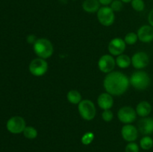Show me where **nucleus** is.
Here are the masks:
<instances>
[{
  "label": "nucleus",
  "instance_id": "nucleus-4",
  "mask_svg": "<svg viewBox=\"0 0 153 152\" xmlns=\"http://www.w3.org/2000/svg\"><path fill=\"white\" fill-rule=\"evenodd\" d=\"M78 110L79 114L83 119L86 121H91L95 118L96 107L94 102L91 100H82L78 104Z\"/></svg>",
  "mask_w": 153,
  "mask_h": 152
},
{
  "label": "nucleus",
  "instance_id": "nucleus-8",
  "mask_svg": "<svg viewBox=\"0 0 153 152\" xmlns=\"http://www.w3.org/2000/svg\"><path fill=\"white\" fill-rule=\"evenodd\" d=\"M137 113L136 110L129 106H124L121 107L117 112V118L122 123L131 124L136 119Z\"/></svg>",
  "mask_w": 153,
  "mask_h": 152
},
{
  "label": "nucleus",
  "instance_id": "nucleus-19",
  "mask_svg": "<svg viewBox=\"0 0 153 152\" xmlns=\"http://www.w3.org/2000/svg\"><path fill=\"white\" fill-rule=\"evenodd\" d=\"M67 98L69 102L73 104H79L82 100L81 93L76 89L69 91L67 95Z\"/></svg>",
  "mask_w": 153,
  "mask_h": 152
},
{
  "label": "nucleus",
  "instance_id": "nucleus-18",
  "mask_svg": "<svg viewBox=\"0 0 153 152\" xmlns=\"http://www.w3.org/2000/svg\"><path fill=\"white\" fill-rule=\"evenodd\" d=\"M131 63V59L129 56L126 55H122L117 56L116 58V64L117 66H119L121 69L128 68Z\"/></svg>",
  "mask_w": 153,
  "mask_h": 152
},
{
  "label": "nucleus",
  "instance_id": "nucleus-26",
  "mask_svg": "<svg viewBox=\"0 0 153 152\" xmlns=\"http://www.w3.org/2000/svg\"><path fill=\"white\" fill-rule=\"evenodd\" d=\"M102 119L106 122H109L113 119L114 114L111 110H105L102 113Z\"/></svg>",
  "mask_w": 153,
  "mask_h": 152
},
{
  "label": "nucleus",
  "instance_id": "nucleus-5",
  "mask_svg": "<svg viewBox=\"0 0 153 152\" xmlns=\"http://www.w3.org/2000/svg\"><path fill=\"white\" fill-rule=\"evenodd\" d=\"M48 67L49 66L46 60L37 58L31 61L28 69L32 75L40 77L46 74L48 70Z\"/></svg>",
  "mask_w": 153,
  "mask_h": 152
},
{
  "label": "nucleus",
  "instance_id": "nucleus-1",
  "mask_svg": "<svg viewBox=\"0 0 153 152\" xmlns=\"http://www.w3.org/2000/svg\"><path fill=\"white\" fill-rule=\"evenodd\" d=\"M129 78L120 72H111L105 76L103 86L106 92L112 96H119L125 93L129 86Z\"/></svg>",
  "mask_w": 153,
  "mask_h": 152
},
{
  "label": "nucleus",
  "instance_id": "nucleus-27",
  "mask_svg": "<svg viewBox=\"0 0 153 152\" xmlns=\"http://www.w3.org/2000/svg\"><path fill=\"white\" fill-rule=\"evenodd\" d=\"M126 152H139V147L137 143L131 142L128 143L125 148Z\"/></svg>",
  "mask_w": 153,
  "mask_h": 152
},
{
  "label": "nucleus",
  "instance_id": "nucleus-3",
  "mask_svg": "<svg viewBox=\"0 0 153 152\" xmlns=\"http://www.w3.org/2000/svg\"><path fill=\"white\" fill-rule=\"evenodd\" d=\"M150 77L144 71H136L131 75L129 83L134 89L137 90H144L149 86Z\"/></svg>",
  "mask_w": 153,
  "mask_h": 152
},
{
  "label": "nucleus",
  "instance_id": "nucleus-21",
  "mask_svg": "<svg viewBox=\"0 0 153 152\" xmlns=\"http://www.w3.org/2000/svg\"><path fill=\"white\" fill-rule=\"evenodd\" d=\"M22 133H23L24 137L29 139H34L37 137V131L34 127L26 126Z\"/></svg>",
  "mask_w": 153,
  "mask_h": 152
},
{
  "label": "nucleus",
  "instance_id": "nucleus-15",
  "mask_svg": "<svg viewBox=\"0 0 153 152\" xmlns=\"http://www.w3.org/2000/svg\"><path fill=\"white\" fill-rule=\"evenodd\" d=\"M97 104L102 110H110L114 104L113 97L108 92H103L99 95L97 98Z\"/></svg>",
  "mask_w": 153,
  "mask_h": 152
},
{
  "label": "nucleus",
  "instance_id": "nucleus-10",
  "mask_svg": "<svg viewBox=\"0 0 153 152\" xmlns=\"http://www.w3.org/2000/svg\"><path fill=\"white\" fill-rule=\"evenodd\" d=\"M126 43H125L124 40L117 37L111 40L108 49L111 55L119 56L123 54L124 51L126 50Z\"/></svg>",
  "mask_w": 153,
  "mask_h": 152
},
{
  "label": "nucleus",
  "instance_id": "nucleus-12",
  "mask_svg": "<svg viewBox=\"0 0 153 152\" xmlns=\"http://www.w3.org/2000/svg\"><path fill=\"white\" fill-rule=\"evenodd\" d=\"M121 135L124 140L131 142H134L137 139L138 131L134 125L131 124H126L123 126L121 130Z\"/></svg>",
  "mask_w": 153,
  "mask_h": 152
},
{
  "label": "nucleus",
  "instance_id": "nucleus-11",
  "mask_svg": "<svg viewBox=\"0 0 153 152\" xmlns=\"http://www.w3.org/2000/svg\"><path fill=\"white\" fill-rule=\"evenodd\" d=\"M131 64L137 69H141L147 66L149 63V55L144 52H136L131 57Z\"/></svg>",
  "mask_w": 153,
  "mask_h": 152
},
{
  "label": "nucleus",
  "instance_id": "nucleus-24",
  "mask_svg": "<svg viewBox=\"0 0 153 152\" xmlns=\"http://www.w3.org/2000/svg\"><path fill=\"white\" fill-rule=\"evenodd\" d=\"M94 139V134L92 132H87L82 136V142L85 145L91 144Z\"/></svg>",
  "mask_w": 153,
  "mask_h": 152
},
{
  "label": "nucleus",
  "instance_id": "nucleus-9",
  "mask_svg": "<svg viewBox=\"0 0 153 152\" xmlns=\"http://www.w3.org/2000/svg\"><path fill=\"white\" fill-rule=\"evenodd\" d=\"M116 65V60L110 55H105L100 58L98 61L99 69L103 73H108L113 72Z\"/></svg>",
  "mask_w": 153,
  "mask_h": 152
},
{
  "label": "nucleus",
  "instance_id": "nucleus-17",
  "mask_svg": "<svg viewBox=\"0 0 153 152\" xmlns=\"http://www.w3.org/2000/svg\"><path fill=\"white\" fill-rule=\"evenodd\" d=\"M82 7L87 13H96L100 8L99 0H85L82 3Z\"/></svg>",
  "mask_w": 153,
  "mask_h": 152
},
{
  "label": "nucleus",
  "instance_id": "nucleus-29",
  "mask_svg": "<svg viewBox=\"0 0 153 152\" xmlns=\"http://www.w3.org/2000/svg\"><path fill=\"white\" fill-rule=\"evenodd\" d=\"M36 40H37V39H36V37H34V35H32V34L27 37V41H28V43H33V44H34V42L36 41Z\"/></svg>",
  "mask_w": 153,
  "mask_h": 152
},
{
  "label": "nucleus",
  "instance_id": "nucleus-16",
  "mask_svg": "<svg viewBox=\"0 0 153 152\" xmlns=\"http://www.w3.org/2000/svg\"><path fill=\"white\" fill-rule=\"evenodd\" d=\"M136 113L140 117H147L152 111V106L148 101H140L136 107Z\"/></svg>",
  "mask_w": 153,
  "mask_h": 152
},
{
  "label": "nucleus",
  "instance_id": "nucleus-13",
  "mask_svg": "<svg viewBox=\"0 0 153 152\" xmlns=\"http://www.w3.org/2000/svg\"><path fill=\"white\" fill-rule=\"evenodd\" d=\"M137 37L143 43H150L153 40V27L145 25L140 27L137 31Z\"/></svg>",
  "mask_w": 153,
  "mask_h": 152
},
{
  "label": "nucleus",
  "instance_id": "nucleus-31",
  "mask_svg": "<svg viewBox=\"0 0 153 152\" xmlns=\"http://www.w3.org/2000/svg\"><path fill=\"white\" fill-rule=\"evenodd\" d=\"M121 1H122L123 3H129L131 2L132 0H121Z\"/></svg>",
  "mask_w": 153,
  "mask_h": 152
},
{
  "label": "nucleus",
  "instance_id": "nucleus-23",
  "mask_svg": "<svg viewBox=\"0 0 153 152\" xmlns=\"http://www.w3.org/2000/svg\"><path fill=\"white\" fill-rule=\"evenodd\" d=\"M132 8L137 12L143 11L145 8V3L143 0H132L131 1Z\"/></svg>",
  "mask_w": 153,
  "mask_h": 152
},
{
  "label": "nucleus",
  "instance_id": "nucleus-7",
  "mask_svg": "<svg viewBox=\"0 0 153 152\" xmlns=\"http://www.w3.org/2000/svg\"><path fill=\"white\" fill-rule=\"evenodd\" d=\"M26 127L25 119L19 116H13L10 118L6 124L7 130L13 134H18L23 132Z\"/></svg>",
  "mask_w": 153,
  "mask_h": 152
},
{
  "label": "nucleus",
  "instance_id": "nucleus-22",
  "mask_svg": "<svg viewBox=\"0 0 153 152\" xmlns=\"http://www.w3.org/2000/svg\"><path fill=\"white\" fill-rule=\"evenodd\" d=\"M138 40L137 37V34H135L134 32H129L126 35L125 38H124V41L126 44L128 45H134L135 44L136 42Z\"/></svg>",
  "mask_w": 153,
  "mask_h": 152
},
{
  "label": "nucleus",
  "instance_id": "nucleus-25",
  "mask_svg": "<svg viewBox=\"0 0 153 152\" xmlns=\"http://www.w3.org/2000/svg\"><path fill=\"white\" fill-rule=\"evenodd\" d=\"M110 5L114 12H119L121 11L123 7V2L121 0H113Z\"/></svg>",
  "mask_w": 153,
  "mask_h": 152
},
{
  "label": "nucleus",
  "instance_id": "nucleus-20",
  "mask_svg": "<svg viewBox=\"0 0 153 152\" xmlns=\"http://www.w3.org/2000/svg\"><path fill=\"white\" fill-rule=\"evenodd\" d=\"M140 145L143 150H149L153 146V139L149 136H145L140 139Z\"/></svg>",
  "mask_w": 153,
  "mask_h": 152
},
{
  "label": "nucleus",
  "instance_id": "nucleus-30",
  "mask_svg": "<svg viewBox=\"0 0 153 152\" xmlns=\"http://www.w3.org/2000/svg\"><path fill=\"white\" fill-rule=\"evenodd\" d=\"M100 4H102L103 6H108L111 4V3L113 1V0H99Z\"/></svg>",
  "mask_w": 153,
  "mask_h": 152
},
{
  "label": "nucleus",
  "instance_id": "nucleus-14",
  "mask_svg": "<svg viewBox=\"0 0 153 152\" xmlns=\"http://www.w3.org/2000/svg\"><path fill=\"white\" fill-rule=\"evenodd\" d=\"M138 130L143 135H149L153 133V119L143 117L138 122Z\"/></svg>",
  "mask_w": 153,
  "mask_h": 152
},
{
  "label": "nucleus",
  "instance_id": "nucleus-2",
  "mask_svg": "<svg viewBox=\"0 0 153 152\" xmlns=\"http://www.w3.org/2000/svg\"><path fill=\"white\" fill-rule=\"evenodd\" d=\"M33 49L38 58L45 60L50 58L54 52L53 45L46 38L37 39L33 44Z\"/></svg>",
  "mask_w": 153,
  "mask_h": 152
},
{
  "label": "nucleus",
  "instance_id": "nucleus-6",
  "mask_svg": "<svg viewBox=\"0 0 153 152\" xmlns=\"http://www.w3.org/2000/svg\"><path fill=\"white\" fill-rule=\"evenodd\" d=\"M97 18L101 25L110 26L114 22V12L108 6H102L97 11Z\"/></svg>",
  "mask_w": 153,
  "mask_h": 152
},
{
  "label": "nucleus",
  "instance_id": "nucleus-28",
  "mask_svg": "<svg viewBox=\"0 0 153 152\" xmlns=\"http://www.w3.org/2000/svg\"><path fill=\"white\" fill-rule=\"evenodd\" d=\"M148 21L151 26L153 27V9L149 12V15H148Z\"/></svg>",
  "mask_w": 153,
  "mask_h": 152
}]
</instances>
